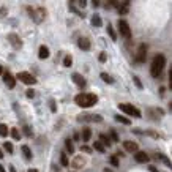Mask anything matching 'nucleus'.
<instances>
[{"instance_id": "f257e3e1", "label": "nucleus", "mask_w": 172, "mask_h": 172, "mask_svg": "<svg viewBox=\"0 0 172 172\" xmlns=\"http://www.w3.org/2000/svg\"><path fill=\"white\" fill-rule=\"evenodd\" d=\"M74 101H76L77 106H81V108H90V106L96 104L98 98L93 93H81V95H77L74 98Z\"/></svg>"}, {"instance_id": "f03ea898", "label": "nucleus", "mask_w": 172, "mask_h": 172, "mask_svg": "<svg viewBox=\"0 0 172 172\" xmlns=\"http://www.w3.org/2000/svg\"><path fill=\"white\" fill-rule=\"evenodd\" d=\"M164 63H166L164 55L158 54V55L153 59V62H152V67H150V74H152L153 77H158V76L161 74L163 68H164Z\"/></svg>"}, {"instance_id": "7ed1b4c3", "label": "nucleus", "mask_w": 172, "mask_h": 172, "mask_svg": "<svg viewBox=\"0 0 172 172\" xmlns=\"http://www.w3.org/2000/svg\"><path fill=\"white\" fill-rule=\"evenodd\" d=\"M118 108H120V111H123L125 114L128 115H134V117H141V112L134 108L133 104H126V103H122V104H118Z\"/></svg>"}, {"instance_id": "20e7f679", "label": "nucleus", "mask_w": 172, "mask_h": 172, "mask_svg": "<svg viewBox=\"0 0 172 172\" xmlns=\"http://www.w3.org/2000/svg\"><path fill=\"white\" fill-rule=\"evenodd\" d=\"M118 30H120L122 36H125L126 39H129V38H131V30H129V25H128V22H126V21H123V19L118 21Z\"/></svg>"}, {"instance_id": "39448f33", "label": "nucleus", "mask_w": 172, "mask_h": 172, "mask_svg": "<svg viewBox=\"0 0 172 172\" xmlns=\"http://www.w3.org/2000/svg\"><path fill=\"white\" fill-rule=\"evenodd\" d=\"M18 79H19V81H22L24 84H27V85L36 84V79H35L30 73H19V74H18Z\"/></svg>"}, {"instance_id": "423d86ee", "label": "nucleus", "mask_w": 172, "mask_h": 172, "mask_svg": "<svg viewBox=\"0 0 172 172\" xmlns=\"http://www.w3.org/2000/svg\"><path fill=\"white\" fill-rule=\"evenodd\" d=\"M145 57H147V46L141 44L139 49H137V54H136V62L142 63V62H145Z\"/></svg>"}, {"instance_id": "0eeeda50", "label": "nucleus", "mask_w": 172, "mask_h": 172, "mask_svg": "<svg viewBox=\"0 0 172 172\" xmlns=\"http://www.w3.org/2000/svg\"><path fill=\"white\" fill-rule=\"evenodd\" d=\"M3 81H5V84H6L8 88H14V85H16V79L13 77L10 73H5V74H3Z\"/></svg>"}, {"instance_id": "6e6552de", "label": "nucleus", "mask_w": 172, "mask_h": 172, "mask_svg": "<svg viewBox=\"0 0 172 172\" xmlns=\"http://www.w3.org/2000/svg\"><path fill=\"white\" fill-rule=\"evenodd\" d=\"M123 147H125V150L129 152V153H136V152H137V144H136V142L125 141V142H123Z\"/></svg>"}, {"instance_id": "1a4fd4ad", "label": "nucleus", "mask_w": 172, "mask_h": 172, "mask_svg": "<svg viewBox=\"0 0 172 172\" xmlns=\"http://www.w3.org/2000/svg\"><path fill=\"white\" fill-rule=\"evenodd\" d=\"M134 160H136L137 163H147V161H149V155L145 153V152H136Z\"/></svg>"}, {"instance_id": "9d476101", "label": "nucleus", "mask_w": 172, "mask_h": 172, "mask_svg": "<svg viewBox=\"0 0 172 172\" xmlns=\"http://www.w3.org/2000/svg\"><path fill=\"white\" fill-rule=\"evenodd\" d=\"M73 81L76 82V85H79V87H84L85 85V79L79 74V73H74L73 74Z\"/></svg>"}, {"instance_id": "9b49d317", "label": "nucleus", "mask_w": 172, "mask_h": 172, "mask_svg": "<svg viewBox=\"0 0 172 172\" xmlns=\"http://www.w3.org/2000/svg\"><path fill=\"white\" fill-rule=\"evenodd\" d=\"M77 46L81 47L82 51H88V49H90V43H88V39H87V38H79Z\"/></svg>"}, {"instance_id": "f8f14e48", "label": "nucleus", "mask_w": 172, "mask_h": 172, "mask_svg": "<svg viewBox=\"0 0 172 172\" xmlns=\"http://www.w3.org/2000/svg\"><path fill=\"white\" fill-rule=\"evenodd\" d=\"M51 54H49V47H46V46H41L39 47V54H38V57L39 59H47Z\"/></svg>"}, {"instance_id": "ddd939ff", "label": "nucleus", "mask_w": 172, "mask_h": 172, "mask_svg": "<svg viewBox=\"0 0 172 172\" xmlns=\"http://www.w3.org/2000/svg\"><path fill=\"white\" fill-rule=\"evenodd\" d=\"M79 120H88V122H101L103 120V118L100 117V115H85L84 118H79Z\"/></svg>"}, {"instance_id": "4468645a", "label": "nucleus", "mask_w": 172, "mask_h": 172, "mask_svg": "<svg viewBox=\"0 0 172 172\" xmlns=\"http://www.w3.org/2000/svg\"><path fill=\"white\" fill-rule=\"evenodd\" d=\"M22 153L25 156V160H32V152H30V149L27 147V145H22Z\"/></svg>"}, {"instance_id": "2eb2a0df", "label": "nucleus", "mask_w": 172, "mask_h": 172, "mask_svg": "<svg viewBox=\"0 0 172 172\" xmlns=\"http://www.w3.org/2000/svg\"><path fill=\"white\" fill-rule=\"evenodd\" d=\"M65 147H67V150L73 155L74 153V145H73V141L71 139H67V141H65Z\"/></svg>"}, {"instance_id": "dca6fc26", "label": "nucleus", "mask_w": 172, "mask_h": 172, "mask_svg": "<svg viewBox=\"0 0 172 172\" xmlns=\"http://www.w3.org/2000/svg\"><path fill=\"white\" fill-rule=\"evenodd\" d=\"M8 133H10V131H8V126H6L5 123H0V136H2V137H6Z\"/></svg>"}, {"instance_id": "f3484780", "label": "nucleus", "mask_w": 172, "mask_h": 172, "mask_svg": "<svg viewBox=\"0 0 172 172\" xmlns=\"http://www.w3.org/2000/svg\"><path fill=\"white\" fill-rule=\"evenodd\" d=\"M90 137H92V131H90L88 128H85L84 133H82V141H84V142H88Z\"/></svg>"}, {"instance_id": "a211bd4d", "label": "nucleus", "mask_w": 172, "mask_h": 172, "mask_svg": "<svg viewBox=\"0 0 172 172\" xmlns=\"http://www.w3.org/2000/svg\"><path fill=\"white\" fill-rule=\"evenodd\" d=\"M108 33H109V36H111L112 41H115V39H117V35H115V32H114V29H112L111 24H108Z\"/></svg>"}, {"instance_id": "6ab92c4d", "label": "nucleus", "mask_w": 172, "mask_h": 172, "mask_svg": "<svg viewBox=\"0 0 172 172\" xmlns=\"http://www.w3.org/2000/svg\"><path fill=\"white\" fill-rule=\"evenodd\" d=\"M101 79H103L104 82H108V84H112V82H114V79H112L108 73H101Z\"/></svg>"}, {"instance_id": "aec40b11", "label": "nucleus", "mask_w": 172, "mask_h": 172, "mask_svg": "<svg viewBox=\"0 0 172 172\" xmlns=\"http://www.w3.org/2000/svg\"><path fill=\"white\" fill-rule=\"evenodd\" d=\"M60 163H62V166H65V167H67V166H70V161H68V156H67V155H65V153H62V155H60Z\"/></svg>"}, {"instance_id": "412c9836", "label": "nucleus", "mask_w": 172, "mask_h": 172, "mask_svg": "<svg viewBox=\"0 0 172 172\" xmlns=\"http://www.w3.org/2000/svg\"><path fill=\"white\" fill-rule=\"evenodd\" d=\"M93 149H95V150H98V152H101V153H104V152H106L104 145H103L101 142H95V144H93Z\"/></svg>"}, {"instance_id": "4be33fe9", "label": "nucleus", "mask_w": 172, "mask_h": 172, "mask_svg": "<svg viewBox=\"0 0 172 172\" xmlns=\"http://www.w3.org/2000/svg\"><path fill=\"white\" fill-rule=\"evenodd\" d=\"M71 63H73V59L70 57V55H67L63 59V67H67V68H70L71 67Z\"/></svg>"}, {"instance_id": "5701e85b", "label": "nucleus", "mask_w": 172, "mask_h": 172, "mask_svg": "<svg viewBox=\"0 0 172 172\" xmlns=\"http://www.w3.org/2000/svg\"><path fill=\"white\" fill-rule=\"evenodd\" d=\"M115 120H117V122H120V123H123V125H129V120H128V118L120 117V115H115Z\"/></svg>"}, {"instance_id": "b1692460", "label": "nucleus", "mask_w": 172, "mask_h": 172, "mask_svg": "<svg viewBox=\"0 0 172 172\" xmlns=\"http://www.w3.org/2000/svg\"><path fill=\"white\" fill-rule=\"evenodd\" d=\"M11 136H13V139H16V141H18V139L21 137L19 129H18V128H13V129H11Z\"/></svg>"}, {"instance_id": "393cba45", "label": "nucleus", "mask_w": 172, "mask_h": 172, "mask_svg": "<svg viewBox=\"0 0 172 172\" xmlns=\"http://www.w3.org/2000/svg\"><path fill=\"white\" fill-rule=\"evenodd\" d=\"M92 24L93 25H96V27H101V19H100V16H93V19H92Z\"/></svg>"}, {"instance_id": "a878e982", "label": "nucleus", "mask_w": 172, "mask_h": 172, "mask_svg": "<svg viewBox=\"0 0 172 172\" xmlns=\"http://www.w3.org/2000/svg\"><path fill=\"white\" fill-rule=\"evenodd\" d=\"M84 163H85V161L82 160V158H79V156H77L76 160H74V163H73V164H74L76 167H79V166H84Z\"/></svg>"}, {"instance_id": "bb28decb", "label": "nucleus", "mask_w": 172, "mask_h": 172, "mask_svg": "<svg viewBox=\"0 0 172 172\" xmlns=\"http://www.w3.org/2000/svg\"><path fill=\"white\" fill-rule=\"evenodd\" d=\"M5 150L8 153H13V145H11V142H5Z\"/></svg>"}, {"instance_id": "cd10ccee", "label": "nucleus", "mask_w": 172, "mask_h": 172, "mask_svg": "<svg viewBox=\"0 0 172 172\" xmlns=\"http://www.w3.org/2000/svg\"><path fill=\"white\" fill-rule=\"evenodd\" d=\"M100 139H101V141H103L104 144H108V145L111 144V141H109V137H108V136H106V134H101V136H100Z\"/></svg>"}, {"instance_id": "c85d7f7f", "label": "nucleus", "mask_w": 172, "mask_h": 172, "mask_svg": "<svg viewBox=\"0 0 172 172\" xmlns=\"http://www.w3.org/2000/svg\"><path fill=\"white\" fill-rule=\"evenodd\" d=\"M111 164H112V166H115V167L118 166V160H117V156H111Z\"/></svg>"}, {"instance_id": "c756f323", "label": "nucleus", "mask_w": 172, "mask_h": 172, "mask_svg": "<svg viewBox=\"0 0 172 172\" xmlns=\"http://www.w3.org/2000/svg\"><path fill=\"white\" fill-rule=\"evenodd\" d=\"M133 79H134V82H136V85H137L139 88H142V84H141V81H139V77H136V76H134Z\"/></svg>"}, {"instance_id": "7c9ffc66", "label": "nucleus", "mask_w": 172, "mask_h": 172, "mask_svg": "<svg viewBox=\"0 0 172 172\" xmlns=\"http://www.w3.org/2000/svg\"><path fill=\"white\" fill-rule=\"evenodd\" d=\"M111 136H112V139H114L115 142H118V136H117V133H115V131H111Z\"/></svg>"}, {"instance_id": "2f4dec72", "label": "nucleus", "mask_w": 172, "mask_h": 172, "mask_svg": "<svg viewBox=\"0 0 172 172\" xmlns=\"http://www.w3.org/2000/svg\"><path fill=\"white\" fill-rule=\"evenodd\" d=\"M100 62H106V54H104V52L100 54Z\"/></svg>"}, {"instance_id": "473e14b6", "label": "nucleus", "mask_w": 172, "mask_h": 172, "mask_svg": "<svg viewBox=\"0 0 172 172\" xmlns=\"http://www.w3.org/2000/svg\"><path fill=\"white\" fill-rule=\"evenodd\" d=\"M82 150H84V152H87V153H90V152H92V149H90V147H87V145H82Z\"/></svg>"}, {"instance_id": "72a5a7b5", "label": "nucleus", "mask_w": 172, "mask_h": 172, "mask_svg": "<svg viewBox=\"0 0 172 172\" xmlns=\"http://www.w3.org/2000/svg\"><path fill=\"white\" fill-rule=\"evenodd\" d=\"M33 95H35L33 90H27V96H29V98H33Z\"/></svg>"}, {"instance_id": "f704fd0d", "label": "nucleus", "mask_w": 172, "mask_h": 172, "mask_svg": "<svg viewBox=\"0 0 172 172\" xmlns=\"http://www.w3.org/2000/svg\"><path fill=\"white\" fill-rule=\"evenodd\" d=\"M10 172H16V169H14V166H10Z\"/></svg>"}, {"instance_id": "c9c22d12", "label": "nucleus", "mask_w": 172, "mask_h": 172, "mask_svg": "<svg viewBox=\"0 0 172 172\" xmlns=\"http://www.w3.org/2000/svg\"><path fill=\"white\" fill-rule=\"evenodd\" d=\"M150 170H152V172H158V170H156V169H155L153 166H150Z\"/></svg>"}, {"instance_id": "e433bc0d", "label": "nucleus", "mask_w": 172, "mask_h": 172, "mask_svg": "<svg viewBox=\"0 0 172 172\" xmlns=\"http://www.w3.org/2000/svg\"><path fill=\"white\" fill-rule=\"evenodd\" d=\"M0 172H5V169H3V166L0 164Z\"/></svg>"}, {"instance_id": "4c0bfd02", "label": "nucleus", "mask_w": 172, "mask_h": 172, "mask_svg": "<svg viewBox=\"0 0 172 172\" xmlns=\"http://www.w3.org/2000/svg\"><path fill=\"white\" fill-rule=\"evenodd\" d=\"M104 172H112V170H111V169H108V167H106V169H104Z\"/></svg>"}, {"instance_id": "58836bf2", "label": "nucleus", "mask_w": 172, "mask_h": 172, "mask_svg": "<svg viewBox=\"0 0 172 172\" xmlns=\"http://www.w3.org/2000/svg\"><path fill=\"white\" fill-rule=\"evenodd\" d=\"M29 172H38V170H36V169H30Z\"/></svg>"}, {"instance_id": "ea45409f", "label": "nucleus", "mask_w": 172, "mask_h": 172, "mask_svg": "<svg viewBox=\"0 0 172 172\" xmlns=\"http://www.w3.org/2000/svg\"><path fill=\"white\" fill-rule=\"evenodd\" d=\"M0 158H3V153H2V150H0Z\"/></svg>"}, {"instance_id": "a19ab883", "label": "nucleus", "mask_w": 172, "mask_h": 172, "mask_svg": "<svg viewBox=\"0 0 172 172\" xmlns=\"http://www.w3.org/2000/svg\"><path fill=\"white\" fill-rule=\"evenodd\" d=\"M3 73V70H2V67H0V74H2Z\"/></svg>"}]
</instances>
